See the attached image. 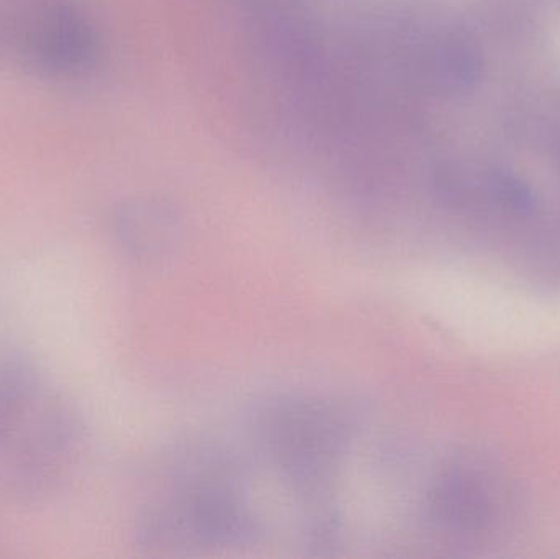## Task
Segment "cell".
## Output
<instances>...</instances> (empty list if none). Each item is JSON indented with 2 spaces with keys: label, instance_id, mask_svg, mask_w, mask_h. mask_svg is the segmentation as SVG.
Returning a JSON list of instances; mask_svg holds the SVG:
<instances>
[{
  "label": "cell",
  "instance_id": "cell-1",
  "mask_svg": "<svg viewBox=\"0 0 560 559\" xmlns=\"http://www.w3.org/2000/svg\"><path fill=\"white\" fill-rule=\"evenodd\" d=\"M84 446V420L61 384L25 354H0V501L33 505L59 494Z\"/></svg>",
  "mask_w": 560,
  "mask_h": 559
},
{
  "label": "cell",
  "instance_id": "cell-2",
  "mask_svg": "<svg viewBox=\"0 0 560 559\" xmlns=\"http://www.w3.org/2000/svg\"><path fill=\"white\" fill-rule=\"evenodd\" d=\"M102 56L89 0H0V71L74 84L97 71Z\"/></svg>",
  "mask_w": 560,
  "mask_h": 559
},
{
  "label": "cell",
  "instance_id": "cell-3",
  "mask_svg": "<svg viewBox=\"0 0 560 559\" xmlns=\"http://www.w3.org/2000/svg\"><path fill=\"white\" fill-rule=\"evenodd\" d=\"M261 429L283 475L308 496L325 488L348 442L345 420L318 400H280L265 414Z\"/></svg>",
  "mask_w": 560,
  "mask_h": 559
},
{
  "label": "cell",
  "instance_id": "cell-4",
  "mask_svg": "<svg viewBox=\"0 0 560 559\" xmlns=\"http://www.w3.org/2000/svg\"><path fill=\"white\" fill-rule=\"evenodd\" d=\"M509 509L505 482L479 463H456L444 469L424 502L428 522L436 531L470 540L500 531Z\"/></svg>",
  "mask_w": 560,
  "mask_h": 559
},
{
  "label": "cell",
  "instance_id": "cell-5",
  "mask_svg": "<svg viewBox=\"0 0 560 559\" xmlns=\"http://www.w3.org/2000/svg\"><path fill=\"white\" fill-rule=\"evenodd\" d=\"M112 232L128 256L154 261L170 255L183 236L179 213L161 197L125 200L112 216Z\"/></svg>",
  "mask_w": 560,
  "mask_h": 559
},
{
  "label": "cell",
  "instance_id": "cell-6",
  "mask_svg": "<svg viewBox=\"0 0 560 559\" xmlns=\"http://www.w3.org/2000/svg\"><path fill=\"white\" fill-rule=\"evenodd\" d=\"M252 16L259 36L296 28L313 22L318 0H236Z\"/></svg>",
  "mask_w": 560,
  "mask_h": 559
}]
</instances>
